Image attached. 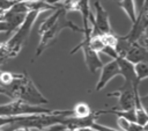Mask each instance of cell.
<instances>
[{
    "instance_id": "7c38bea8",
    "label": "cell",
    "mask_w": 148,
    "mask_h": 131,
    "mask_svg": "<svg viewBox=\"0 0 148 131\" xmlns=\"http://www.w3.org/2000/svg\"><path fill=\"white\" fill-rule=\"evenodd\" d=\"M117 5L127 14L130 21L133 23L138 15L135 9V0H120V1H117Z\"/></svg>"
},
{
    "instance_id": "5b68a950",
    "label": "cell",
    "mask_w": 148,
    "mask_h": 131,
    "mask_svg": "<svg viewBox=\"0 0 148 131\" xmlns=\"http://www.w3.org/2000/svg\"><path fill=\"white\" fill-rule=\"evenodd\" d=\"M89 38H90V28L87 30H83V39L71 51V54L75 53L77 50H82L83 59L84 63L89 70L90 73H96L97 70H99L103 66V63L98 56L97 52H95L90 46H89Z\"/></svg>"
},
{
    "instance_id": "9a60e30c",
    "label": "cell",
    "mask_w": 148,
    "mask_h": 131,
    "mask_svg": "<svg viewBox=\"0 0 148 131\" xmlns=\"http://www.w3.org/2000/svg\"><path fill=\"white\" fill-rule=\"evenodd\" d=\"M91 108L89 107V104H87L86 102H79L74 105V108L72 109L73 116L72 117H76V118H83L87 117L88 115L91 114Z\"/></svg>"
},
{
    "instance_id": "ac0fdd59",
    "label": "cell",
    "mask_w": 148,
    "mask_h": 131,
    "mask_svg": "<svg viewBox=\"0 0 148 131\" xmlns=\"http://www.w3.org/2000/svg\"><path fill=\"white\" fill-rule=\"evenodd\" d=\"M12 58H13V56H12V53H10L6 42L0 43V66L3 65L5 63H7Z\"/></svg>"
},
{
    "instance_id": "ba28073f",
    "label": "cell",
    "mask_w": 148,
    "mask_h": 131,
    "mask_svg": "<svg viewBox=\"0 0 148 131\" xmlns=\"http://www.w3.org/2000/svg\"><path fill=\"white\" fill-rule=\"evenodd\" d=\"M108 96L118 97V108H114L120 111L134 110V88L132 85L123 83V86L112 93H109Z\"/></svg>"
},
{
    "instance_id": "8fae6325",
    "label": "cell",
    "mask_w": 148,
    "mask_h": 131,
    "mask_svg": "<svg viewBox=\"0 0 148 131\" xmlns=\"http://www.w3.org/2000/svg\"><path fill=\"white\" fill-rule=\"evenodd\" d=\"M134 114H135V123L140 126H147L148 115L143 107L141 96L139 94V89L134 90Z\"/></svg>"
},
{
    "instance_id": "44dd1931",
    "label": "cell",
    "mask_w": 148,
    "mask_h": 131,
    "mask_svg": "<svg viewBox=\"0 0 148 131\" xmlns=\"http://www.w3.org/2000/svg\"><path fill=\"white\" fill-rule=\"evenodd\" d=\"M15 3L13 0H0V12H6L10 9V7Z\"/></svg>"
},
{
    "instance_id": "9c48e42d",
    "label": "cell",
    "mask_w": 148,
    "mask_h": 131,
    "mask_svg": "<svg viewBox=\"0 0 148 131\" xmlns=\"http://www.w3.org/2000/svg\"><path fill=\"white\" fill-rule=\"evenodd\" d=\"M117 75H120L119 67H118L116 59H112L111 61L106 63L105 65H103L101 67V75H99V79H98V81L96 83V88H95L96 92L102 90L109 83V81L112 80Z\"/></svg>"
},
{
    "instance_id": "52a82bcc",
    "label": "cell",
    "mask_w": 148,
    "mask_h": 131,
    "mask_svg": "<svg viewBox=\"0 0 148 131\" xmlns=\"http://www.w3.org/2000/svg\"><path fill=\"white\" fill-rule=\"evenodd\" d=\"M147 23H148L147 3H145L143 7L139 10V14L136 15L135 21L132 23V28H131L130 32L125 36H119V38L127 43L138 42L142 36L147 35Z\"/></svg>"
},
{
    "instance_id": "484cf974",
    "label": "cell",
    "mask_w": 148,
    "mask_h": 131,
    "mask_svg": "<svg viewBox=\"0 0 148 131\" xmlns=\"http://www.w3.org/2000/svg\"><path fill=\"white\" fill-rule=\"evenodd\" d=\"M13 1H21V0H13Z\"/></svg>"
},
{
    "instance_id": "83f0119b",
    "label": "cell",
    "mask_w": 148,
    "mask_h": 131,
    "mask_svg": "<svg viewBox=\"0 0 148 131\" xmlns=\"http://www.w3.org/2000/svg\"><path fill=\"white\" fill-rule=\"evenodd\" d=\"M116 1H117V0H116Z\"/></svg>"
},
{
    "instance_id": "603a6c76",
    "label": "cell",
    "mask_w": 148,
    "mask_h": 131,
    "mask_svg": "<svg viewBox=\"0 0 148 131\" xmlns=\"http://www.w3.org/2000/svg\"><path fill=\"white\" fill-rule=\"evenodd\" d=\"M61 131H96L90 128H80V129H62Z\"/></svg>"
},
{
    "instance_id": "7402d4cb",
    "label": "cell",
    "mask_w": 148,
    "mask_h": 131,
    "mask_svg": "<svg viewBox=\"0 0 148 131\" xmlns=\"http://www.w3.org/2000/svg\"><path fill=\"white\" fill-rule=\"evenodd\" d=\"M17 117H0V128H3L6 125L12 124L13 122L16 121Z\"/></svg>"
},
{
    "instance_id": "4316f807",
    "label": "cell",
    "mask_w": 148,
    "mask_h": 131,
    "mask_svg": "<svg viewBox=\"0 0 148 131\" xmlns=\"http://www.w3.org/2000/svg\"><path fill=\"white\" fill-rule=\"evenodd\" d=\"M1 72H2V71H1V70H0V74H1Z\"/></svg>"
},
{
    "instance_id": "4fadbf2b",
    "label": "cell",
    "mask_w": 148,
    "mask_h": 131,
    "mask_svg": "<svg viewBox=\"0 0 148 131\" xmlns=\"http://www.w3.org/2000/svg\"><path fill=\"white\" fill-rule=\"evenodd\" d=\"M117 124L120 131H145L147 128V126H140L139 124L126 121L125 118H121V117L117 118Z\"/></svg>"
},
{
    "instance_id": "8992f818",
    "label": "cell",
    "mask_w": 148,
    "mask_h": 131,
    "mask_svg": "<svg viewBox=\"0 0 148 131\" xmlns=\"http://www.w3.org/2000/svg\"><path fill=\"white\" fill-rule=\"evenodd\" d=\"M94 7L96 10V16L94 17L92 13L89 16L90 36H102L104 34L112 31L108 12L103 8V6L99 3V1H96L94 3Z\"/></svg>"
},
{
    "instance_id": "2e32d148",
    "label": "cell",
    "mask_w": 148,
    "mask_h": 131,
    "mask_svg": "<svg viewBox=\"0 0 148 131\" xmlns=\"http://www.w3.org/2000/svg\"><path fill=\"white\" fill-rule=\"evenodd\" d=\"M133 66H134L135 77H136V79H138L139 82H141L142 80H145L148 77V64L146 61L134 64Z\"/></svg>"
},
{
    "instance_id": "3957f363",
    "label": "cell",
    "mask_w": 148,
    "mask_h": 131,
    "mask_svg": "<svg viewBox=\"0 0 148 131\" xmlns=\"http://www.w3.org/2000/svg\"><path fill=\"white\" fill-rule=\"evenodd\" d=\"M60 110H53L44 108L42 105H31L21 101L12 100L8 103L0 104V117H18V116H29V115H52L58 114Z\"/></svg>"
},
{
    "instance_id": "277c9868",
    "label": "cell",
    "mask_w": 148,
    "mask_h": 131,
    "mask_svg": "<svg viewBox=\"0 0 148 131\" xmlns=\"http://www.w3.org/2000/svg\"><path fill=\"white\" fill-rule=\"evenodd\" d=\"M39 13L38 12H30L25 15V19L24 21L21 23V26L15 30V34L8 39V41H5L13 58L16 57L20 51L22 50L25 41L28 39L29 37V34L31 31V28L35 23V21L37 20Z\"/></svg>"
},
{
    "instance_id": "5bb4252c",
    "label": "cell",
    "mask_w": 148,
    "mask_h": 131,
    "mask_svg": "<svg viewBox=\"0 0 148 131\" xmlns=\"http://www.w3.org/2000/svg\"><path fill=\"white\" fill-rule=\"evenodd\" d=\"M62 12V7H60V8H58L57 10H54L46 20H44L43 21V23L40 24V27H39V29H38V32H39V35H42L43 32H45L46 30H49L53 24H54V22L57 21V19L59 17V15H60V13Z\"/></svg>"
},
{
    "instance_id": "e0dca14e",
    "label": "cell",
    "mask_w": 148,
    "mask_h": 131,
    "mask_svg": "<svg viewBox=\"0 0 148 131\" xmlns=\"http://www.w3.org/2000/svg\"><path fill=\"white\" fill-rule=\"evenodd\" d=\"M104 44L109 48H112V49H117V45H118V36L113 32V31H110L108 34H104L101 36Z\"/></svg>"
},
{
    "instance_id": "6da1fadb",
    "label": "cell",
    "mask_w": 148,
    "mask_h": 131,
    "mask_svg": "<svg viewBox=\"0 0 148 131\" xmlns=\"http://www.w3.org/2000/svg\"><path fill=\"white\" fill-rule=\"evenodd\" d=\"M3 88L6 89V96L12 100L21 101L31 105L49 103V100L40 93L27 73H15L12 83Z\"/></svg>"
},
{
    "instance_id": "ffe728a7",
    "label": "cell",
    "mask_w": 148,
    "mask_h": 131,
    "mask_svg": "<svg viewBox=\"0 0 148 131\" xmlns=\"http://www.w3.org/2000/svg\"><path fill=\"white\" fill-rule=\"evenodd\" d=\"M0 32H5V34H9L12 32L8 23L3 20V16H2V12H0Z\"/></svg>"
},
{
    "instance_id": "30bf717a",
    "label": "cell",
    "mask_w": 148,
    "mask_h": 131,
    "mask_svg": "<svg viewBox=\"0 0 148 131\" xmlns=\"http://www.w3.org/2000/svg\"><path fill=\"white\" fill-rule=\"evenodd\" d=\"M116 61L118 64V67H119V72H120V75L124 78V83H128V85H132L134 90L135 89H139V85L140 82L138 81L136 77H135V72H134V66L133 64H131L130 61H127L126 59L121 58L118 56V58H116Z\"/></svg>"
},
{
    "instance_id": "7a4b0ae2",
    "label": "cell",
    "mask_w": 148,
    "mask_h": 131,
    "mask_svg": "<svg viewBox=\"0 0 148 131\" xmlns=\"http://www.w3.org/2000/svg\"><path fill=\"white\" fill-rule=\"evenodd\" d=\"M66 28H68V29H71L73 31L82 32L83 34V29L82 28H80L73 21H71V20L67 19V12L62 8V12L60 13V15L57 19V21L54 22V24L49 30H46L45 32H43L40 35V41H39V44H38L37 49H36L35 58L39 57L51 44H53L57 41V37L59 36V34L61 32V30H64Z\"/></svg>"
},
{
    "instance_id": "d4e9b609",
    "label": "cell",
    "mask_w": 148,
    "mask_h": 131,
    "mask_svg": "<svg viewBox=\"0 0 148 131\" xmlns=\"http://www.w3.org/2000/svg\"><path fill=\"white\" fill-rule=\"evenodd\" d=\"M0 131H5V130H3V129H2V128H0Z\"/></svg>"
},
{
    "instance_id": "cb8c5ba5",
    "label": "cell",
    "mask_w": 148,
    "mask_h": 131,
    "mask_svg": "<svg viewBox=\"0 0 148 131\" xmlns=\"http://www.w3.org/2000/svg\"><path fill=\"white\" fill-rule=\"evenodd\" d=\"M0 94H3V95H6V89L0 85Z\"/></svg>"
},
{
    "instance_id": "d6986e66",
    "label": "cell",
    "mask_w": 148,
    "mask_h": 131,
    "mask_svg": "<svg viewBox=\"0 0 148 131\" xmlns=\"http://www.w3.org/2000/svg\"><path fill=\"white\" fill-rule=\"evenodd\" d=\"M90 129L96 130V131H120V130H117V129L106 126V125H104V124H99V123H97V122H94L92 125L90 126Z\"/></svg>"
}]
</instances>
